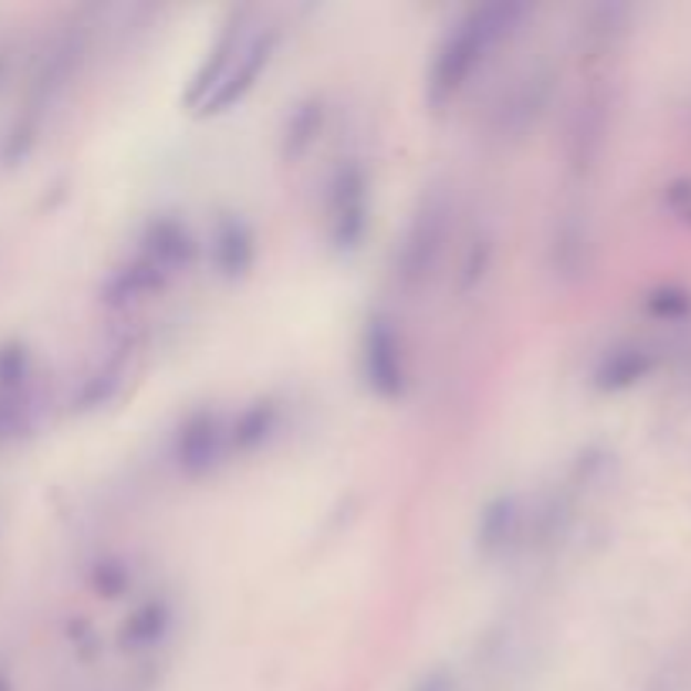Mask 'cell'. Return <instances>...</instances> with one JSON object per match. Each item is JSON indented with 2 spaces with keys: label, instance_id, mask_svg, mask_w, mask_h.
Here are the masks:
<instances>
[{
  "label": "cell",
  "instance_id": "9a60e30c",
  "mask_svg": "<svg viewBox=\"0 0 691 691\" xmlns=\"http://www.w3.org/2000/svg\"><path fill=\"white\" fill-rule=\"evenodd\" d=\"M276 426H281V408H276V401L256 398L230 422V452H237V456L256 452L260 446L270 442Z\"/></svg>",
  "mask_w": 691,
  "mask_h": 691
},
{
  "label": "cell",
  "instance_id": "277c9868",
  "mask_svg": "<svg viewBox=\"0 0 691 691\" xmlns=\"http://www.w3.org/2000/svg\"><path fill=\"white\" fill-rule=\"evenodd\" d=\"M362 378L365 388L381 401H398L408 388V358L405 341L391 314L371 311L362 327Z\"/></svg>",
  "mask_w": 691,
  "mask_h": 691
},
{
  "label": "cell",
  "instance_id": "3957f363",
  "mask_svg": "<svg viewBox=\"0 0 691 691\" xmlns=\"http://www.w3.org/2000/svg\"><path fill=\"white\" fill-rule=\"evenodd\" d=\"M371 223V182L358 159L341 163L327 186V240L337 253L362 250Z\"/></svg>",
  "mask_w": 691,
  "mask_h": 691
},
{
  "label": "cell",
  "instance_id": "9c48e42d",
  "mask_svg": "<svg viewBox=\"0 0 691 691\" xmlns=\"http://www.w3.org/2000/svg\"><path fill=\"white\" fill-rule=\"evenodd\" d=\"M526 523V510L523 500L516 493H500L493 496L486 506L479 510L475 520V549L482 561H500L520 543Z\"/></svg>",
  "mask_w": 691,
  "mask_h": 691
},
{
  "label": "cell",
  "instance_id": "7a4b0ae2",
  "mask_svg": "<svg viewBox=\"0 0 691 691\" xmlns=\"http://www.w3.org/2000/svg\"><path fill=\"white\" fill-rule=\"evenodd\" d=\"M449 227H452V202L449 192L432 186L429 192H422L419 206L411 210V220L395 247V281L401 291H422L442 256H446V243H449Z\"/></svg>",
  "mask_w": 691,
  "mask_h": 691
},
{
  "label": "cell",
  "instance_id": "4fadbf2b",
  "mask_svg": "<svg viewBox=\"0 0 691 691\" xmlns=\"http://www.w3.org/2000/svg\"><path fill=\"white\" fill-rule=\"evenodd\" d=\"M128 344H118V348H112L98 365L88 368L78 395H75V405L82 411H95L102 405H108L118 391H122V381H125V371H128Z\"/></svg>",
  "mask_w": 691,
  "mask_h": 691
},
{
  "label": "cell",
  "instance_id": "6da1fadb",
  "mask_svg": "<svg viewBox=\"0 0 691 691\" xmlns=\"http://www.w3.org/2000/svg\"><path fill=\"white\" fill-rule=\"evenodd\" d=\"M523 14L526 8L516 0H493V4L465 11L436 48L426 78V102L436 112L449 108L469 88L475 72H482L493 51L520 31Z\"/></svg>",
  "mask_w": 691,
  "mask_h": 691
},
{
  "label": "cell",
  "instance_id": "8fae6325",
  "mask_svg": "<svg viewBox=\"0 0 691 691\" xmlns=\"http://www.w3.org/2000/svg\"><path fill=\"white\" fill-rule=\"evenodd\" d=\"M138 253H146L149 260H156L159 266H166L172 276L179 270H186L196 256V240L189 233V227L176 217H159L146 227L143 240H138Z\"/></svg>",
  "mask_w": 691,
  "mask_h": 691
},
{
  "label": "cell",
  "instance_id": "ba28073f",
  "mask_svg": "<svg viewBox=\"0 0 691 691\" xmlns=\"http://www.w3.org/2000/svg\"><path fill=\"white\" fill-rule=\"evenodd\" d=\"M172 281V273L166 266H159L156 260H149L146 253H138L122 263L102 287V304L108 311H128L135 304H143L149 297H156L159 291H166Z\"/></svg>",
  "mask_w": 691,
  "mask_h": 691
},
{
  "label": "cell",
  "instance_id": "ac0fdd59",
  "mask_svg": "<svg viewBox=\"0 0 691 691\" xmlns=\"http://www.w3.org/2000/svg\"><path fill=\"white\" fill-rule=\"evenodd\" d=\"M490 253H493V247H490L486 240H475V243H472V250H469V256H465V263H462V291H472V287L482 281V276H486Z\"/></svg>",
  "mask_w": 691,
  "mask_h": 691
},
{
  "label": "cell",
  "instance_id": "7c38bea8",
  "mask_svg": "<svg viewBox=\"0 0 691 691\" xmlns=\"http://www.w3.org/2000/svg\"><path fill=\"white\" fill-rule=\"evenodd\" d=\"M169 631H172V604L166 597H153L125 617L118 641L125 651H153L166 641Z\"/></svg>",
  "mask_w": 691,
  "mask_h": 691
},
{
  "label": "cell",
  "instance_id": "8992f818",
  "mask_svg": "<svg viewBox=\"0 0 691 691\" xmlns=\"http://www.w3.org/2000/svg\"><path fill=\"white\" fill-rule=\"evenodd\" d=\"M253 28H256V24H253V11H250V8L230 11L223 31L217 34L213 48L206 51V57L199 61L196 75H192V82H189V88H186V108L199 112L202 102L220 88V82L227 78V72L233 67V61L240 57L243 44L250 41Z\"/></svg>",
  "mask_w": 691,
  "mask_h": 691
},
{
  "label": "cell",
  "instance_id": "30bf717a",
  "mask_svg": "<svg viewBox=\"0 0 691 691\" xmlns=\"http://www.w3.org/2000/svg\"><path fill=\"white\" fill-rule=\"evenodd\" d=\"M210 250H213L217 270L227 276V281H240V276L250 273V266L256 260V237L240 213H223L213 227Z\"/></svg>",
  "mask_w": 691,
  "mask_h": 691
},
{
  "label": "cell",
  "instance_id": "52a82bcc",
  "mask_svg": "<svg viewBox=\"0 0 691 691\" xmlns=\"http://www.w3.org/2000/svg\"><path fill=\"white\" fill-rule=\"evenodd\" d=\"M276 41H281V34H276L273 28H253V34L243 44L240 57L233 61V67L227 72V78L220 82V88L202 102L199 115H220V112L240 105L256 88V82L263 78V72L270 67V61L276 54Z\"/></svg>",
  "mask_w": 691,
  "mask_h": 691
},
{
  "label": "cell",
  "instance_id": "5bb4252c",
  "mask_svg": "<svg viewBox=\"0 0 691 691\" xmlns=\"http://www.w3.org/2000/svg\"><path fill=\"white\" fill-rule=\"evenodd\" d=\"M324 118H327V108H324V98H317V95H311V98H304L291 108V115L284 122V132H281L284 163H297L311 153V146L321 138Z\"/></svg>",
  "mask_w": 691,
  "mask_h": 691
},
{
  "label": "cell",
  "instance_id": "e0dca14e",
  "mask_svg": "<svg viewBox=\"0 0 691 691\" xmlns=\"http://www.w3.org/2000/svg\"><path fill=\"white\" fill-rule=\"evenodd\" d=\"M645 371H648V358L635 348H625V352H614L600 362L597 385L604 391H617V388H628L631 381H638Z\"/></svg>",
  "mask_w": 691,
  "mask_h": 691
},
{
  "label": "cell",
  "instance_id": "5b68a950",
  "mask_svg": "<svg viewBox=\"0 0 691 691\" xmlns=\"http://www.w3.org/2000/svg\"><path fill=\"white\" fill-rule=\"evenodd\" d=\"M227 456H230V422L217 408L189 411L172 439L176 469L189 479H199L206 472H213Z\"/></svg>",
  "mask_w": 691,
  "mask_h": 691
},
{
  "label": "cell",
  "instance_id": "2e32d148",
  "mask_svg": "<svg viewBox=\"0 0 691 691\" xmlns=\"http://www.w3.org/2000/svg\"><path fill=\"white\" fill-rule=\"evenodd\" d=\"M546 95H549V82H546V75H530L520 88H516V95H513V102L510 105H503V125H510V128H530V122H536V115H540V108L546 105Z\"/></svg>",
  "mask_w": 691,
  "mask_h": 691
}]
</instances>
